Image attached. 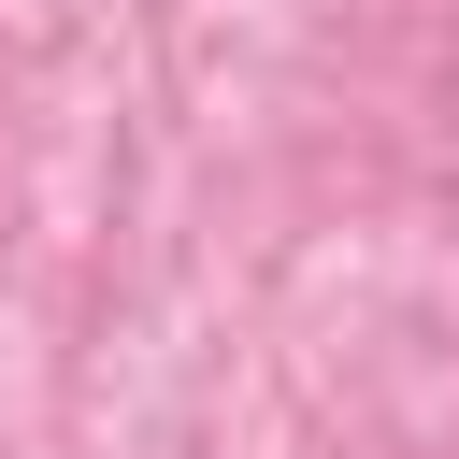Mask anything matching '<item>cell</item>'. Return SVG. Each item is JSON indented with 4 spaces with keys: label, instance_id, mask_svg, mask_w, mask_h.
I'll use <instances>...</instances> for the list:
<instances>
[]
</instances>
